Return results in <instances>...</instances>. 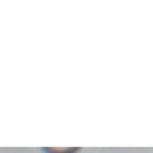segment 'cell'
Masks as SVG:
<instances>
[{"mask_svg":"<svg viewBox=\"0 0 153 153\" xmlns=\"http://www.w3.org/2000/svg\"><path fill=\"white\" fill-rule=\"evenodd\" d=\"M42 150H43L45 153H80L81 149L65 146V147H43Z\"/></svg>","mask_w":153,"mask_h":153,"instance_id":"1","label":"cell"}]
</instances>
